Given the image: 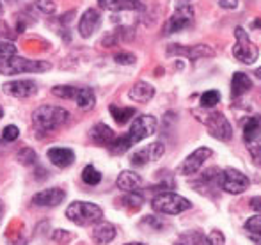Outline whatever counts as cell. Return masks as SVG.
Wrapping results in <instances>:
<instances>
[{"label":"cell","mask_w":261,"mask_h":245,"mask_svg":"<svg viewBox=\"0 0 261 245\" xmlns=\"http://www.w3.org/2000/svg\"><path fill=\"white\" fill-rule=\"evenodd\" d=\"M71 118L66 108L54 105H41L32 112V124L38 131H52L66 124Z\"/></svg>","instance_id":"1"},{"label":"cell","mask_w":261,"mask_h":245,"mask_svg":"<svg viewBox=\"0 0 261 245\" xmlns=\"http://www.w3.org/2000/svg\"><path fill=\"white\" fill-rule=\"evenodd\" d=\"M52 68L48 61L25 59L20 56L0 57V75H20V73H45Z\"/></svg>","instance_id":"2"},{"label":"cell","mask_w":261,"mask_h":245,"mask_svg":"<svg viewBox=\"0 0 261 245\" xmlns=\"http://www.w3.org/2000/svg\"><path fill=\"white\" fill-rule=\"evenodd\" d=\"M66 217L76 226H91L98 224L103 217V210L98 204L87 203V201H75L66 210Z\"/></svg>","instance_id":"3"},{"label":"cell","mask_w":261,"mask_h":245,"mask_svg":"<svg viewBox=\"0 0 261 245\" xmlns=\"http://www.w3.org/2000/svg\"><path fill=\"white\" fill-rule=\"evenodd\" d=\"M151 208L155 211H158V213H164V215H178V213H183V211L190 210L192 203H190L187 197L179 196V194L160 192L158 196L153 197Z\"/></svg>","instance_id":"4"},{"label":"cell","mask_w":261,"mask_h":245,"mask_svg":"<svg viewBox=\"0 0 261 245\" xmlns=\"http://www.w3.org/2000/svg\"><path fill=\"white\" fill-rule=\"evenodd\" d=\"M234 36H237V45L233 46V56L237 61L244 62V64H252L258 61L259 50L254 43L249 39V34L242 27L234 29Z\"/></svg>","instance_id":"5"},{"label":"cell","mask_w":261,"mask_h":245,"mask_svg":"<svg viewBox=\"0 0 261 245\" xmlns=\"http://www.w3.org/2000/svg\"><path fill=\"white\" fill-rule=\"evenodd\" d=\"M201 123L206 124V128L210 130V135L215 139H219V141H231V137H233V126H231V123L227 121V118L222 114V112H206V116L204 118H197Z\"/></svg>","instance_id":"6"},{"label":"cell","mask_w":261,"mask_h":245,"mask_svg":"<svg viewBox=\"0 0 261 245\" xmlns=\"http://www.w3.org/2000/svg\"><path fill=\"white\" fill-rule=\"evenodd\" d=\"M156 118L149 114H142L139 118L134 119L130 126V131H128V139H130L132 144H137V142L148 139L149 135H153L156 131Z\"/></svg>","instance_id":"7"},{"label":"cell","mask_w":261,"mask_h":245,"mask_svg":"<svg viewBox=\"0 0 261 245\" xmlns=\"http://www.w3.org/2000/svg\"><path fill=\"white\" fill-rule=\"evenodd\" d=\"M192 21H194L192 6H190V4H187V6H178L174 13H172V16L165 21L164 34H176V32H181L183 29L190 27Z\"/></svg>","instance_id":"8"},{"label":"cell","mask_w":261,"mask_h":245,"mask_svg":"<svg viewBox=\"0 0 261 245\" xmlns=\"http://www.w3.org/2000/svg\"><path fill=\"white\" fill-rule=\"evenodd\" d=\"M220 188L227 194H242L249 188V178L242 171L227 167L220 174Z\"/></svg>","instance_id":"9"},{"label":"cell","mask_w":261,"mask_h":245,"mask_svg":"<svg viewBox=\"0 0 261 245\" xmlns=\"http://www.w3.org/2000/svg\"><path fill=\"white\" fill-rule=\"evenodd\" d=\"M212 156V149L210 148H197L194 153H190L178 167V174L183 176H192V174L199 173L201 167L206 164V160Z\"/></svg>","instance_id":"10"},{"label":"cell","mask_w":261,"mask_h":245,"mask_svg":"<svg viewBox=\"0 0 261 245\" xmlns=\"http://www.w3.org/2000/svg\"><path fill=\"white\" fill-rule=\"evenodd\" d=\"M167 56H181L190 61L201 59V57H213L215 50L208 45H194V46H183V45H169Z\"/></svg>","instance_id":"11"},{"label":"cell","mask_w":261,"mask_h":245,"mask_svg":"<svg viewBox=\"0 0 261 245\" xmlns=\"http://www.w3.org/2000/svg\"><path fill=\"white\" fill-rule=\"evenodd\" d=\"M164 151H165V148L162 142H153V144L144 146L142 149L135 151L134 155L130 156V162L134 167H142V166H146V164L156 162L158 158H162Z\"/></svg>","instance_id":"12"},{"label":"cell","mask_w":261,"mask_h":245,"mask_svg":"<svg viewBox=\"0 0 261 245\" xmlns=\"http://www.w3.org/2000/svg\"><path fill=\"white\" fill-rule=\"evenodd\" d=\"M220 174H222V171L219 167H210L201 174L199 180L194 181V186L197 192L204 194V196H213V192L220 188Z\"/></svg>","instance_id":"13"},{"label":"cell","mask_w":261,"mask_h":245,"mask_svg":"<svg viewBox=\"0 0 261 245\" xmlns=\"http://www.w3.org/2000/svg\"><path fill=\"white\" fill-rule=\"evenodd\" d=\"M4 94L14 98H31L38 93V84L32 80H13V82H6L2 86Z\"/></svg>","instance_id":"14"},{"label":"cell","mask_w":261,"mask_h":245,"mask_svg":"<svg viewBox=\"0 0 261 245\" xmlns=\"http://www.w3.org/2000/svg\"><path fill=\"white\" fill-rule=\"evenodd\" d=\"M66 199V192L62 188H45L41 192H38L34 197H32V203L36 206H41V208H54L59 206L61 203H64Z\"/></svg>","instance_id":"15"},{"label":"cell","mask_w":261,"mask_h":245,"mask_svg":"<svg viewBox=\"0 0 261 245\" xmlns=\"http://www.w3.org/2000/svg\"><path fill=\"white\" fill-rule=\"evenodd\" d=\"M101 25V16L100 13H98L96 9H87L86 13L80 16V21H79V32L82 38H91V36L94 34V32L100 29Z\"/></svg>","instance_id":"16"},{"label":"cell","mask_w":261,"mask_h":245,"mask_svg":"<svg viewBox=\"0 0 261 245\" xmlns=\"http://www.w3.org/2000/svg\"><path fill=\"white\" fill-rule=\"evenodd\" d=\"M46 156H48V160L55 167H61V169L69 167L75 162V153L69 148H50L46 151Z\"/></svg>","instance_id":"17"},{"label":"cell","mask_w":261,"mask_h":245,"mask_svg":"<svg viewBox=\"0 0 261 245\" xmlns=\"http://www.w3.org/2000/svg\"><path fill=\"white\" fill-rule=\"evenodd\" d=\"M91 238L96 245H107L116 238V228L110 222H98L91 231Z\"/></svg>","instance_id":"18"},{"label":"cell","mask_w":261,"mask_h":245,"mask_svg":"<svg viewBox=\"0 0 261 245\" xmlns=\"http://www.w3.org/2000/svg\"><path fill=\"white\" fill-rule=\"evenodd\" d=\"M89 137H91V141L98 146H110V142L116 139V135H114V131L110 126H107L103 123H98L91 128Z\"/></svg>","instance_id":"19"},{"label":"cell","mask_w":261,"mask_h":245,"mask_svg":"<svg viewBox=\"0 0 261 245\" xmlns=\"http://www.w3.org/2000/svg\"><path fill=\"white\" fill-rule=\"evenodd\" d=\"M117 188L123 190V192H135L139 186L142 185V178L139 176L134 171H123V173L117 176L116 181Z\"/></svg>","instance_id":"20"},{"label":"cell","mask_w":261,"mask_h":245,"mask_svg":"<svg viewBox=\"0 0 261 245\" xmlns=\"http://www.w3.org/2000/svg\"><path fill=\"white\" fill-rule=\"evenodd\" d=\"M130 100L137 101V103H148L153 96H155V87L148 82H137L128 93Z\"/></svg>","instance_id":"21"},{"label":"cell","mask_w":261,"mask_h":245,"mask_svg":"<svg viewBox=\"0 0 261 245\" xmlns=\"http://www.w3.org/2000/svg\"><path fill=\"white\" fill-rule=\"evenodd\" d=\"M107 11H139L142 9L141 0H98Z\"/></svg>","instance_id":"22"},{"label":"cell","mask_w":261,"mask_h":245,"mask_svg":"<svg viewBox=\"0 0 261 245\" xmlns=\"http://www.w3.org/2000/svg\"><path fill=\"white\" fill-rule=\"evenodd\" d=\"M252 87V80L249 78L245 73L242 71H237L231 78V96L233 98H238L242 94H245L249 89Z\"/></svg>","instance_id":"23"},{"label":"cell","mask_w":261,"mask_h":245,"mask_svg":"<svg viewBox=\"0 0 261 245\" xmlns=\"http://www.w3.org/2000/svg\"><path fill=\"white\" fill-rule=\"evenodd\" d=\"M75 101H76V107L82 108V111H91L96 103V96H94V91L89 89V87H80L76 91V96H75Z\"/></svg>","instance_id":"24"},{"label":"cell","mask_w":261,"mask_h":245,"mask_svg":"<svg viewBox=\"0 0 261 245\" xmlns=\"http://www.w3.org/2000/svg\"><path fill=\"white\" fill-rule=\"evenodd\" d=\"M261 133V116H251L244 126V141L247 144L254 142Z\"/></svg>","instance_id":"25"},{"label":"cell","mask_w":261,"mask_h":245,"mask_svg":"<svg viewBox=\"0 0 261 245\" xmlns=\"http://www.w3.org/2000/svg\"><path fill=\"white\" fill-rule=\"evenodd\" d=\"M109 111H110V114H112L114 121L117 124H126L135 116V108H132V107H117V105H110Z\"/></svg>","instance_id":"26"},{"label":"cell","mask_w":261,"mask_h":245,"mask_svg":"<svg viewBox=\"0 0 261 245\" xmlns=\"http://www.w3.org/2000/svg\"><path fill=\"white\" fill-rule=\"evenodd\" d=\"M132 142L130 139H128V135H121V137H116L112 142H110L109 146V151L112 153V155H123V153H126L128 149L132 148Z\"/></svg>","instance_id":"27"},{"label":"cell","mask_w":261,"mask_h":245,"mask_svg":"<svg viewBox=\"0 0 261 245\" xmlns=\"http://www.w3.org/2000/svg\"><path fill=\"white\" fill-rule=\"evenodd\" d=\"M123 204L128 208V210L132 211H137L142 208V204H144V197H142L141 192H126V196L123 197Z\"/></svg>","instance_id":"28"},{"label":"cell","mask_w":261,"mask_h":245,"mask_svg":"<svg viewBox=\"0 0 261 245\" xmlns=\"http://www.w3.org/2000/svg\"><path fill=\"white\" fill-rule=\"evenodd\" d=\"M181 243L185 245H210V240L206 235L201 231H189L181 235Z\"/></svg>","instance_id":"29"},{"label":"cell","mask_w":261,"mask_h":245,"mask_svg":"<svg viewBox=\"0 0 261 245\" xmlns=\"http://www.w3.org/2000/svg\"><path fill=\"white\" fill-rule=\"evenodd\" d=\"M82 180H84V183L94 186L101 181V173L94 166H86L82 171Z\"/></svg>","instance_id":"30"},{"label":"cell","mask_w":261,"mask_h":245,"mask_svg":"<svg viewBox=\"0 0 261 245\" xmlns=\"http://www.w3.org/2000/svg\"><path fill=\"white\" fill-rule=\"evenodd\" d=\"M16 160L21 164V166H34L36 162H38V155H36V151L32 148H21L20 151H18L16 155Z\"/></svg>","instance_id":"31"},{"label":"cell","mask_w":261,"mask_h":245,"mask_svg":"<svg viewBox=\"0 0 261 245\" xmlns=\"http://www.w3.org/2000/svg\"><path fill=\"white\" fill-rule=\"evenodd\" d=\"M76 91H79V87L73 86H55L52 89V94L57 98H62V100H75Z\"/></svg>","instance_id":"32"},{"label":"cell","mask_w":261,"mask_h":245,"mask_svg":"<svg viewBox=\"0 0 261 245\" xmlns=\"http://www.w3.org/2000/svg\"><path fill=\"white\" fill-rule=\"evenodd\" d=\"M220 101V93L215 89H210L201 96V107L203 108H213Z\"/></svg>","instance_id":"33"},{"label":"cell","mask_w":261,"mask_h":245,"mask_svg":"<svg viewBox=\"0 0 261 245\" xmlns=\"http://www.w3.org/2000/svg\"><path fill=\"white\" fill-rule=\"evenodd\" d=\"M245 231L247 233H254V235H261V215H254L245 222Z\"/></svg>","instance_id":"34"},{"label":"cell","mask_w":261,"mask_h":245,"mask_svg":"<svg viewBox=\"0 0 261 245\" xmlns=\"http://www.w3.org/2000/svg\"><path fill=\"white\" fill-rule=\"evenodd\" d=\"M20 137V128L14 126V124H9L2 130V141L4 142H14Z\"/></svg>","instance_id":"35"},{"label":"cell","mask_w":261,"mask_h":245,"mask_svg":"<svg viewBox=\"0 0 261 245\" xmlns=\"http://www.w3.org/2000/svg\"><path fill=\"white\" fill-rule=\"evenodd\" d=\"M9 56H16V46L11 41L0 39V57H9Z\"/></svg>","instance_id":"36"},{"label":"cell","mask_w":261,"mask_h":245,"mask_svg":"<svg viewBox=\"0 0 261 245\" xmlns=\"http://www.w3.org/2000/svg\"><path fill=\"white\" fill-rule=\"evenodd\" d=\"M247 148H249V153H251L252 160H254V164L261 167V142H251Z\"/></svg>","instance_id":"37"},{"label":"cell","mask_w":261,"mask_h":245,"mask_svg":"<svg viewBox=\"0 0 261 245\" xmlns=\"http://www.w3.org/2000/svg\"><path fill=\"white\" fill-rule=\"evenodd\" d=\"M36 7L45 14H54L55 13V4L52 0H36Z\"/></svg>","instance_id":"38"},{"label":"cell","mask_w":261,"mask_h":245,"mask_svg":"<svg viewBox=\"0 0 261 245\" xmlns=\"http://www.w3.org/2000/svg\"><path fill=\"white\" fill-rule=\"evenodd\" d=\"M114 61H116L117 64H134L135 56L134 53H128V52H121V53H116Z\"/></svg>","instance_id":"39"},{"label":"cell","mask_w":261,"mask_h":245,"mask_svg":"<svg viewBox=\"0 0 261 245\" xmlns=\"http://www.w3.org/2000/svg\"><path fill=\"white\" fill-rule=\"evenodd\" d=\"M208 240H210V245H224L226 243V238H224V235L219 231V229H213V231L208 235Z\"/></svg>","instance_id":"40"},{"label":"cell","mask_w":261,"mask_h":245,"mask_svg":"<svg viewBox=\"0 0 261 245\" xmlns=\"http://www.w3.org/2000/svg\"><path fill=\"white\" fill-rule=\"evenodd\" d=\"M219 6L222 7V9H237L238 0H219Z\"/></svg>","instance_id":"41"},{"label":"cell","mask_w":261,"mask_h":245,"mask_svg":"<svg viewBox=\"0 0 261 245\" xmlns=\"http://www.w3.org/2000/svg\"><path fill=\"white\" fill-rule=\"evenodd\" d=\"M251 208L261 215V197L259 196H256V197H252V199H251Z\"/></svg>","instance_id":"42"},{"label":"cell","mask_w":261,"mask_h":245,"mask_svg":"<svg viewBox=\"0 0 261 245\" xmlns=\"http://www.w3.org/2000/svg\"><path fill=\"white\" fill-rule=\"evenodd\" d=\"M249 240H251L254 245H261V235H254V233H247Z\"/></svg>","instance_id":"43"},{"label":"cell","mask_w":261,"mask_h":245,"mask_svg":"<svg viewBox=\"0 0 261 245\" xmlns=\"http://www.w3.org/2000/svg\"><path fill=\"white\" fill-rule=\"evenodd\" d=\"M178 2H179L178 6H187V4H189L190 0H178Z\"/></svg>","instance_id":"44"},{"label":"cell","mask_w":261,"mask_h":245,"mask_svg":"<svg viewBox=\"0 0 261 245\" xmlns=\"http://www.w3.org/2000/svg\"><path fill=\"white\" fill-rule=\"evenodd\" d=\"M2 213H4V204H2V201H0V221H2Z\"/></svg>","instance_id":"45"},{"label":"cell","mask_w":261,"mask_h":245,"mask_svg":"<svg viewBox=\"0 0 261 245\" xmlns=\"http://www.w3.org/2000/svg\"><path fill=\"white\" fill-rule=\"evenodd\" d=\"M254 75L258 76V78H261V68H258V69H256V73H254Z\"/></svg>","instance_id":"46"},{"label":"cell","mask_w":261,"mask_h":245,"mask_svg":"<svg viewBox=\"0 0 261 245\" xmlns=\"http://www.w3.org/2000/svg\"><path fill=\"white\" fill-rule=\"evenodd\" d=\"M126 245H146V243H141V242H134V243H126Z\"/></svg>","instance_id":"47"},{"label":"cell","mask_w":261,"mask_h":245,"mask_svg":"<svg viewBox=\"0 0 261 245\" xmlns=\"http://www.w3.org/2000/svg\"><path fill=\"white\" fill-rule=\"evenodd\" d=\"M2 118H4V108L0 107V119H2Z\"/></svg>","instance_id":"48"},{"label":"cell","mask_w":261,"mask_h":245,"mask_svg":"<svg viewBox=\"0 0 261 245\" xmlns=\"http://www.w3.org/2000/svg\"><path fill=\"white\" fill-rule=\"evenodd\" d=\"M254 27H261V20L256 21V23H254Z\"/></svg>","instance_id":"49"},{"label":"cell","mask_w":261,"mask_h":245,"mask_svg":"<svg viewBox=\"0 0 261 245\" xmlns=\"http://www.w3.org/2000/svg\"><path fill=\"white\" fill-rule=\"evenodd\" d=\"M0 14H2V4H0Z\"/></svg>","instance_id":"50"},{"label":"cell","mask_w":261,"mask_h":245,"mask_svg":"<svg viewBox=\"0 0 261 245\" xmlns=\"http://www.w3.org/2000/svg\"><path fill=\"white\" fill-rule=\"evenodd\" d=\"M176 245H185V243H181V242H178V243H176Z\"/></svg>","instance_id":"51"},{"label":"cell","mask_w":261,"mask_h":245,"mask_svg":"<svg viewBox=\"0 0 261 245\" xmlns=\"http://www.w3.org/2000/svg\"><path fill=\"white\" fill-rule=\"evenodd\" d=\"M9 2H13V0H9Z\"/></svg>","instance_id":"52"}]
</instances>
